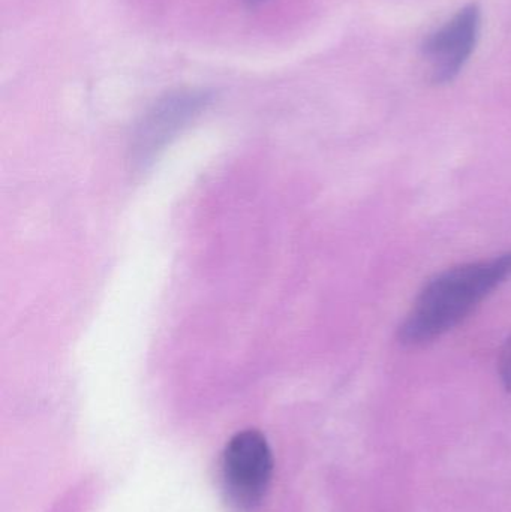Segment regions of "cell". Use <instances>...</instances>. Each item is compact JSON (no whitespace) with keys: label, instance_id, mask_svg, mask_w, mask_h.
I'll use <instances>...</instances> for the list:
<instances>
[{"label":"cell","instance_id":"cell-1","mask_svg":"<svg viewBox=\"0 0 511 512\" xmlns=\"http://www.w3.org/2000/svg\"><path fill=\"white\" fill-rule=\"evenodd\" d=\"M509 279L511 252L441 271L414 300L399 327V342L407 348H419L440 339Z\"/></svg>","mask_w":511,"mask_h":512},{"label":"cell","instance_id":"cell-2","mask_svg":"<svg viewBox=\"0 0 511 512\" xmlns=\"http://www.w3.org/2000/svg\"><path fill=\"white\" fill-rule=\"evenodd\" d=\"M224 483L228 498L240 510H254L261 504L270 480L273 457L269 444L255 430L237 433L224 453Z\"/></svg>","mask_w":511,"mask_h":512},{"label":"cell","instance_id":"cell-3","mask_svg":"<svg viewBox=\"0 0 511 512\" xmlns=\"http://www.w3.org/2000/svg\"><path fill=\"white\" fill-rule=\"evenodd\" d=\"M480 29L482 8L470 3L425 39L422 51L431 68L432 83L443 86L458 78L476 50Z\"/></svg>","mask_w":511,"mask_h":512},{"label":"cell","instance_id":"cell-4","mask_svg":"<svg viewBox=\"0 0 511 512\" xmlns=\"http://www.w3.org/2000/svg\"><path fill=\"white\" fill-rule=\"evenodd\" d=\"M500 375L504 387L511 393V334L504 342L500 354Z\"/></svg>","mask_w":511,"mask_h":512},{"label":"cell","instance_id":"cell-5","mask_svg":"<svg viewBox=\"0 0 511 512\" xmlns=\"http://www.w3.org/2000/svg\"><path fill=\"white\" fill-rule=\"evenodd\" d=\"M246 2H248L249 5H258V3H263L264 0H246Z\"/></svg>","mask_w":511,"mask_h":512}]
</instances>
